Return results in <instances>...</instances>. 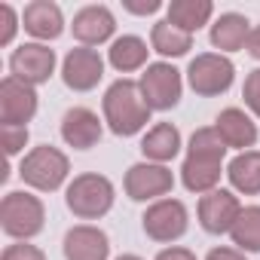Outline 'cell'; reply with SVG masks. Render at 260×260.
Returning a JSON list of instances; mask_svg holds the SVG:
<instances>
[{
	"label": "cell",
	"mask_w": 260,
	"mask_h": 260,
	"mask_svg": "<svg viewBox=\"0 0 260 260\" xmlns=\"http://www.w3.org/2000/svg\"><path fill=\"white\" fill-rule=\"evenodd\" d=\"M0 135H4V153L13 159L28 144V125H0Z\"/></svg>",
	"instance_id": "cell-28"
},
{
	"label": "cell",
	"mask_w": 260,
	"mask_h": 260,
	"mask_svg": "<svg viewBox=\"0 0 260 260\" xmlns=\"http://www.w3.org/2000/svg\"><path fill=\"white\" fill-rule=\"evenodd\" d=\"M226 150H230V147L223 144V138L217 135V128H214V125L196 128V132L190 135V147H187L190 156H211V159H223Z\"/></svg>",
	"instance_id": "cell-26"
},
{
	"label": "cell",
	"mask_w": 260,
	"mask_h": 260,
	"mask_svg": "<svg viewBox=\"0 0 260 260\" xmlns=\"http://www.w3.org/2000/svg\"><path fill=\"white\" fill-rule=\"evenodd\" d=\"M220 175H223V159H211V156H190L187 153V159L181 166V184L190 193H202V196L217 190Z\"/></svg>",
	"instance_id": "cell-19"
},
{
	"label": "cell",
	"mask_w": 260,
	"mask_h": 260,
	"mask_svg": "<svg viewBox=\"0 0 260 260\" xmlns=\"http://www.w3.org/2000/svg\"><path fill=\"white\" fill-rule=\"evenodd\" d=\"M141 153L147 162H172L181 153V132L172 122H156L153 128H147V135L141 138Z\"/></svg>",
	"instance_id": "cell-20"
},
{
	"label": "cell",
	"mask_w": 260,
	"mask_h": 260,
	"mask_svg": "<svg viewBox=\"0 0 260 260\" xmlns=\"http://www.w3.org/2000/svg\"><path fill=\"white\" fill-rule=\"evenodd\" d=\"M68 175H71V159L52 144L34 147L31 153H25L19 166V178L31 190H40V193H55L58 187H64Z\"/></svg>",
	"instance_id": "cell-4"
},
{
	"label": "cell",
	"mask_w": 260,
	"mask_h": 260,
	"mask_svg": "<svg viewBox=\"0 0 260 260\" xmlns=\"http://www.w3.org/2000/svg\"><path fill=\"white\" fill-rule=\"evenodd\" d=\"M175 187V175L169 166H159V162H135L128 166L125 178H122V190L132 202H150V199H159L166 193H172Z\"/></svg>",
	"instance_id": "cell-8"
},
{
	"label": "cell",
	"mask_w": 260,
	"mask_h": 260,
	"mask_svg": "<svg viewBox=\"0 0 260 260\" xmlns=\"http://www.w3.org/2000/svg\"><path fill=\"white\" fill-rule=\"evenodd\" d=\"M19 28H22V16L10 4H0V46H10L16 40Z\"/></svg>",
	"instance_id": "cell-27"
},
{
	"label": "cell",
	"mask_w": 260,
	"mask_h": 260,
	"mask_svg": "<svg viewBox=\"0 0 260 260\" xmlns=\"http://www.w3.org/2000/svg\"><path fill=\"white\" fill-rule=\"evenodd\" d=\"M61 251H64V260H107L110 239L104 230H98L92 223H77L64 233Z\"/></svg>",
	"instance_id": "cell-14"
},
{
	"label": "cell",
	"mask_w": 260,
	"mask_h": 260,
	"mask_svg": "<svg viewBox=\"0 0 260 260\" xmlns=\"http://www.w3.org/2000/svg\"><path fill=\"white\" fill-rule=\"evenodd\" d=\"M245 49H248V55H251V58H257V61H260V25H254V28H251V34H248V46H245Z\"/></svg>",
	"instance_id": "cell-34"
},
{
	"label": "cell",
	"mask_w": 260,
	"mask_h": 260,
	"mask_svg": "<svg viewBox=\"0 0 260 260\" xmlns=\"http://www.w3.org/2000/svg\"><path fill=\"white\" fill-rule=\"evenodd\" d=\"M46 226V208L43 202L28 190H10L0 202V230L16 242H28L40 236Z\"/></svg>",
	"instance_id": "cell-3"
},
{
	"label": "cell",
	"mask_w": 260,
	"mask_h": 260,
	"mask_svg": "<svg viewBox=\"0 0 260 260\" xmlns=\"http://www.w3.org/2000/svg\"><path fill=\"white\" fill-rule=\"evenodd\" d=\"M0 260H46V254L37 245H31V242H16V245L4 248Z\"/></svg>",
	"instance_id": "cell-30"
},
{
	"label": "cell",
	"mask_w": 260,
	"mask_h": 260,
	"mask_svg": "<svg viewBox=\"0 0 260 260\" xmlns=\"http://www.w3.org/2000/svg\"><path fill=\"white\" fill-rule=\"evenodd\" d=\"M101 110H104L107 128L119 138H132V135L144 132L150 122V113H153L141 95L138 80H128V77H119L116 83L107 86V92L101 98Z\"/></svg>",
	"instance_id": "cell-1"
},
{
	"label": "cell",
	"mask_w": 260,
	"mask_h": 260,
	"mask_svg": "<svg viewBox=\"0 0 260 260\" xmlns=\"http://www.w3.org/2000/svg\"><path fill=\"white\" fill-rule=\"evenodd\" d=\"M104 135V125L95 110L89 107H71L61 116V138L74 150H92Z\"/></svg>",
	"instance_id": "cell-16"
},
{
	"label": "cell",
	"mask_w": 260,
	"mask_h": 260,
	"mask_svg": "<svg viewBox=\"0 0 260 260\" xmlns=\"http://www.w3.org/2000/svg\"><path fill=\"white\" fill-rule=\"evenodd\" d=\"M141 226H144L147 239L169 245V242H178L190 230V211L181 199H156L144 211Z\"/></svg>",
	"instance_id": "cell-7"
},
{
	"label": "cell",
	"mask_w": 260,
	"mask_h": 260,
	"mask_svg": "<svg viewBox=\"0 0 260 260\" xmlns=\"http://www.w3.org/2000/svg\"><path fill=\"white\" fill-rule=\"evenodd\" d=\"M153 260H199L190 248H181V245H169V248H162Z\"/></svg>",
	"instance_id": "cell-32"
},
{
	"label": "cell",
	"mask_w": 260,
	"mask_h": 260,
	"mask_svg": "<svg viewBox=\"0 0 260 260\" xmlns=\"http://www.w3.org/2000/svg\"><path fill=\"white\" fill-rule=\"evenodd\" d=\"M141 95L147 101L150 110H172L178 101H181V92H184V77L175 64L169 61H153L144 68L141 80Z\"/></svg>",
	"instance_id": "cell-6"
},
{
	"label": "cell",
	"mask_w": 260,
	"mask_h": 260,
	"mask_svg": "<svg viewBox=\"0 0 260 260\" xmlns=\"http://www.w3.org/2000/svg\"><path fill=\"white\" fill-rule=\"evenodd\" d=\"M101 77H104V58L98 55V49L74 46L61 58V80L74 92H92L101 83Z\"/></svg>",
	"instance_id": "cell-12"
},
{
	"label": "cell",
	"mask_w": 260,
	"mask_h": 260,
	"mask_svg": "<svg viewBox=\"0 0 260 260\" xmlns=\"http://www.w3.org/2000/svg\"><path fill=\"white\" fill-rule=\"evenodd\" d=\"M226 178L236 193L242 196H257L260 193V150H245L236 153L226 166Z\"/></svg>",
	"instance_id": "cell-22"
},
{
	"label": "cell",
	"mask_w": 260,
	"mask_h": 260,
	"mask_svg": "<svg viewBox=\"0 0 260 260\" xmlns=\"http://www.w3.org/2000/svg\"><path fill=\"white\" fill-rule=\"evenodd\" d=\"M230 239H233V245L239 248V251H251V254H257L260 251V205H248V208H242V214H239V220L233 223V230H230Z\"/></svg>",
	"instance_id": "cell-25"
},
{
	"label": "cell",
	"mask_w": 260,
	"mask_h": 260,
	"mask_svg": "<svg viewBox=\"0 0 260 260\" xmlns=\"http://www.w3.org/2000/svg\"><path fill=\"white\" fill-rule=\"evenodd\" d=\"M116 260H144V257H138V254H119Z\"/></svg>",
	"instance_id": "cell-35"
},
{
	"label": "cell",
	"mask_w": 260,
	"mask_h": 260,
	"mask_svg": "<svg viewBox=\"0 0 260 260\" xmlns=\"http://www.w3.org/2000/svg\"><path fill=\"white\" fill-rule=\"evenodd\" d=\"M242 98H245V107L260 119V68L251 71L245 77V86H242Z\"/></svg>",
	"instance_id": "cell-29"
},
{
	"label": "cell",
	"mask_w": 260,
	"mask_h": 260,
	"mask_svg": "<svg viewBox=\"0 0 260 260\" xmlns=\"http://www.w3.org/2000/svg\"><path fill=\"white\" fill-rule=\"evenodd\" d=\"M196 214H199V226L211 236H223L233 230V223L239 220L242 214V202L233 190H211L199 199L196 205Z\"/></svg>",
	"instance_id": "cell-11"
},
{
	"label": "cell",
	"mask_w": 260,
	"mask_h": 260,
	"mask_svg": "<svg viewBox=\"0 0 260 260\" xmlns=\"http://www.w3.org/2000/svg\"><path fill=\"white\" fill-rule=\"evenodd\" d=\"M166 19L175 25V28H181V31H187V34H196L202 25H208L211 22V16H214V4L211 0H172V4L166 7Z\"/></svg>",
	"instance_id": "cell-23"
},
{
	"label": "cell",
	"mask_w": 260,
	"mask_h": 260,
	"mask_svg": "<svg viewBox=\"0 0 260 260\" xmlns=\"http://www.w3.org/2000/svg\"><path fill=\"white\" fill-rule=\"evenodd\" d=\"M71 31H74V40H77L80 46L95 49V46L113 40V34H116V19H113L110 7H104V4H89V7H83V10L74 16Z\"/></svg>",
	"instance_id": "cell-13"
},
{
	"label": "cell",
	"mask_w": 260,
	"mask_h": 260,
	"mask_svg": "<svg viewBox=\"0 0 260 260\" xmlns=\"http://www.w3.org/2000/svg\"><path fill=\"white\" fill-rule=\"evenodd\" d=\"M122 10L132 16H153L162 10V4L159 0H122Z\"/></svg>",
	"instance_id": "cell-31"
},
{
	"label": "cell",
	"mask_w": 260,
	"mask_h": 260,
	"mask_svg": "<svg viewBox=\"0 0 260 260\" xmlns=\"http://www.w3.org/2000/svg\"><path fill=\"white\" fill-rule=\"evenodd\" d=\"M22 28L34 37V43H49L64 34V13L52 0H31L22 13Z\"/></svg>",
	"instance_id": "cell-15"
},
{
	"label": "cell",
	"mask_w": 260,
	"mask_h": 260,
	"mask_svg": "<svg viewBox=\"0 0 260 260\" xmlns=\"http://www.w3.org/2000/svg\"><path fill=\"white\" fill-rule=\"evenodd\" d=\"M37 113V89L7 74L0 80V122L4 125H28Z\"/></svg>",
	"instance_id": "cell-10"
},
{
	"label": "cell",
	"mask_w": 260,
	"mask_h": 260,
	"mask_svg": "<svg viewBox=\"0 0 260 260\" xmlns=\"http://www.w3.org/2000/svg\"><path fill=\"white\" fill-rule=\"evenodd\" d=\"M113 199H116V190H113L110 178H104L98 172L77 175L68 184V190H64V205L80 220H98V217H104L113 208Z\"/></svg>",
	"instance_id": "cell-2"
},
{
	"label": "cell",
	"mask_w": 260,
	"mask_h": 260,
	"mask_svg": "<svg viewBox=\"0 0 260 260\" xmlns=\"http://www.w3.org/2000/svg\"><path fill=\"white\" fill-rule=\"evenodd\" d=\"M150 49L159 52L162 58H181L193 49V34L175 28L169 19H159L150 31Z\"/></svg>",
	"instance_id": "cell-24"
},
{
	"label": "cell",
	"mask_w": 260,
	"mask_h": 260,
	"mask_svg": "<svg viewBox=\"0 0 260 260\" xmlns=\"http://www.w3.org/2000/svg\"><path fill=\"white\" fill-rule=\"evenodd\" d=\"M147 55H150L147 40H141V37H135V34H122V37H116V40L110 43V49H107L110 68L119 71V74L141 71V68L147 64Z\"/></svg>",
	"instance_id": "cell-21"
},
{
	"label": "cell",
	"mask_w": 260,
	"mask_h": 260,
	"mask_svg": "<svg viewBox=\"0 0 260 260\" xmlns=\"http://www.w3.org/2000/svg\"><path fill=\"white\" fill-rule=\"evenodd\" d=\"M205 260H248V257H245V251H239V248L220 245V248H211V251L205 254Z\"/></svg>",
	"instance_id": "cell-33"
},
{
	"label": "cell",
	"mask_w": 260,
	"mask_h": 260,
	"mask_svg": "<svg viewBox=\"0 0 260 260\" xmlns=\"http://www.w3.org/2000/svg\"><path fill=\"white\" fill-rule=\"evenodd\" d=\"M236 80V64L220 52H202L187 68V83L199 98H217L223 95Z\"/></svg>",
	"instance_id": "cell-5"
},
{
	"label": "cell",
	"mask_w": 260,
	"mask_h": 260,
	"mask_svg": "<svg viewBox=\"0 0 260 260\" xmlns=\"http://www.w3.org/2000/svg\"><path fill=\"white\" fill-rule=\"evenodd\" d=\"M248 34H251V25L242 13H223L214 19L211 31H208V40L214 49H220V55L226 52H239L248 46Z\"/></svg>",
	"instance_id": "cell-18"
},
{
	"label": "cell",
	"mask_w": 260,
	"mask_h": 260,
	"mask_svg": "<svg viewBox=\"0 0 260 260\" xmlns=\"http://www.w3.org/2000/svg\"><path fill=\"white\" fill-rule=\"evenodd\" d=\"M214 128H217V135L223 138L226 147L245 153L257 144V122L242 110V107H226L217 113L214 119Z\"/></svg>",
	"instance_id": "cell-17"
},
{
	"label": "cell",
	"mask_w": 260,
	"mask_h": 260,
	"mask_svg": "<svg viewBox=\"0 0 260 260\" xmlns=\"http://www.w3.org/2000/svg\"><path fill=\"white\" fill-rule=\"evenodd\" d=\"M55 49H49L46 43H22L10 55V74L28 86H43L55 74Z\"/></svg>",
	"instance_id": "cell-9"
}]
</instances>
